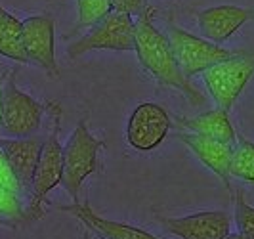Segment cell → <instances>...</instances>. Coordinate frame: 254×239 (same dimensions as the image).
<instances>
[{
	"label": "cell",
	"mask_w": 254,
	"mask_h": 239,
	"mask_svg": "<svg viewBox=\"0 0 254 239\" xmlns=\"http://www.w3.org/2000/svg\"><path fill=\"white\" fill-rule=\"evenodd\" d=\"M249 56L231 58L222 63H216L214 67L206 69L203 73V80L210 96L214 98L220 109L229 111L233 103L241 96L247 82L254 75V60Z\"/></svg>",
	"instance_id": "obj_7"
},
{
	"label": "cell",
	"mask_w": 254,
	"mask_h": 239,
	"mask_svg": "<svg viewBox=\"0 0 254 239\" xmlns=\"http://www.w3.org/2000/svg\"><path fill=\"white\" fill-rule=\"evenodd\" d=\"M60 211L75 214L84 226L94 230L103 239H159L157 236L149 234L147 230H141V228L127 224V222H115V220L103 218L90 209L88 203L64 205V207H60Z\"/></svg>",
	"instance_id": "obj_14"
},
{
	"label": "cell",
	"mask_w": 254,
	"mask_h": 239,
	"mask_svg": "<svg viewBox=\"0 0 254 239\" xmlns=\"http://www.w3.org/2000/svg\"><path fill=\"white\" fill-rule=\"evenodd\" d=\"M249 15H251V19H254V6L253 8H249Z\"/></svg>",
	"instance_id": "obj_26"
},
{
	"label": "cell",
	"mask_w": 254,
	"mask_h": 239,
	"mask_svg": "<svg viewBox=\"0 0 254 239\" xmlns=\"http://www.w3.org/2000/svg\"><path fill=\"white\" fill-rule=\"evenodd\" d=\"M155 8H143L136 19V35H134V52L140 60L143 71L163 86L180 90L193 105H203L204 96L193 86L188 77L180 71L176 58L172 54L170 42L153 23Z\"/></svg>",
	"instance_id": "obj_1"
},
{
	"label": "cell",
	"mask_w": 254,
	"mask_h": 239,
	"mask_svg": "<svg viewBox=\"0 0 254 239\" xmlns=\"http://www.w3.org/2000/svg\"><path fill=\"white\" fill-rule=\"evenodd\" d=\"M172 236L180 239H226L231 228V216L224 211H204L182 218H159Z\"/></svg>",
	"instance_id": "obj_10"
},
{
	"label": "cell",
	"mask_w": 254,
	"mask_h": 239,
	"mask_svg": "<svg viewBox=\"0 0 254 239\" xmlns=\"http://www.w3.org/2000/svg\"><path fill=\"white\" fill-rule=\"evenodd\" d=\"M199 29L203 37L214 44H222L224 40L231 38L249 19V8L239 6H214L199 12Z\"/></svg>",
	"instance_id": "obj_13"
},
{
	"label": "cell",
	"mask_w": 254,
	"mask_h": 239,
	"mask_svg": "<svg viewBox=\"0 0 254 239\" xmlns=\"http://www.w3.org/2000/svg\"><path fill=\"white\" fill-rule=\"evenodd\" d=\"M0 56L17 63H29L23 44V21L0 6Z\"/></svg>",
	"instance_id": "obj_16"
},
{
	"label": "cell",
	"mask_w": 254,
	"mask_h": 239,
	"mask_svg": "<svg viewBox=\"0 0 254 239\" xmlns=\"http://www.w3.org/2000/svg\"><path fill=\"white\" fill-rule=\"evenodd\" d=\"M0 216L10 222H25L27 211L23 209V203L19 199V193L10 191L6 188H0Z\"/></svg>",
	"instance_id": "obj_19"
},
{
	"label": "cell",
	"mask_w": 254,
	"mask_h": 239,
	"mask_svg": "<svg viewBox=\"0 0 254 239\" xmlns=\"http://www.w3.org/2000/svg\"><path fill=\"white\" fill-rule=\"evenodd\" d=\"M235 222L241 234L254 239V207L245 201L241 189L235 191Z\"/></svg>",
	"instance_id": "obj_20"
},
{
	"label": "cell",
	"mask_w": 254,
	"mask_h": 239,
	"mask_svg": "<svg viewBox=\"0 0 254 239\" xmlns=\"http://www.w3.org/2000/svg\"><path fill=\"white\" fill-rule=\"evenodd\" d=\"M0 188H6L10 191H15V193H23V188H21L19 180L13 174L12 166H10L2 150H0Z\"/></svg>",
	"instance_id": "obj_21"
},
{
	"label": "cell",
	"mask_w": 254,
	"mask_h": 239,
	"mask_svg": "<svg viewBox=\"0 0 254 239\" xmlns=\"http://www.w3.org/2000/svg\"><path fill=\"white\" fill-rule=\"evenodd\" d=\"M166 38L170 42V48H172V54L176 58L180 71L188 79L199 75V73H204L206 69L214 67L216 63L251 54V52L245 50L224 48V46L214 44V42H210L206 38L195 37V35H191V33H188V31H184V29H180L176 25H168Z\"/></svg>",
	"instance_id": "obj_3"
},
{
	"label": "cell",
	"mask_w": 254,
	"mask_h": 239,
	"mask_svg": "<svg viewBox=\"0 0 254 239\" xmlns=\"http://www.w3.org/2000/svg\"><path fill=\"white\" fill-rule=\"evenodd\" d=\"M178 123L184 128H188L191 134H199V136H206V138L220 140L228 146H235L237 144V132L229 121L228 111L224 109H210L206 113H201L193 119H184L180 117Z\"/></svg>",
	"instance_id": "obj_15"
},
{
	"label": "cell",
	"mask_w": 254,
	"mask_h": 239,
	"mask_svg": "<svg viewBox=\"0 0 254 239\" xmlns=\"http://www.w3.org/2000/svg\"><path fill=\"white\" fill-rule=\"evenodd\" d=\"M0 226H12V224H10V220H6V218L0 216Z\"/></svg>",
	"instance_id": "obj_25"
},
{
	"label": "cell",
	"mask_w": 254,
	"mask_h": 239,
	"mask_svg": "<svg viewBox=\"0 0 254 239\" xmlns=\"http://www.w3.org/2000/svg\"><path fill=\"white\" fill-rule=\"evenodd\" d=\"M2 100H4V75H0V121H2Z\"/></svg>",
	"instance_id": "obj_23"
},
{
	"label": "cell",
	"mask_w": 254,
	"mask_h": 239,
	"mask_svg": "<svg viewBox=\"0 0 254 239\" xmlns=\"http://www.w3.org/2000/svg\"><path fill=\"white\" fill-rule=\"evenodd\" d=\"M46 113V103H40L15 84V73L8 75L4 82L2 100V121L0 132L4 138H29L37 136L42 117Z\"/></svg>",
	"instance_id": "obj_5"
},
{
	"label": "cell",
	"mask_w": 254,
	"mask_h": 239,
	"mask_svg": "<svg viewBox=\"0 0 254 239\" xmlns=\"http://www.w3.org/2000/svg\"><path fill=\"white\" fill-rule=\"evenodd\" d=\"M23 44L29 63H35L50 77H60L56 60V33L50 15H31L23 21Z\"/></svg>",
	"instance_id": "obj_9"
},
{
	"label": "cell",
	"mask_w": 254,
	"mask_h": 239,
	"mask_svg": "<svg viewBox=\"0 0 254 239\" xmlns=\"http://www.w3.org/2000/svg\"><path fill=\"white\" fill-rule=\"evenodd\" d=\"M46 111L50 113V128L44 134V144L29 193V207H27L29 220H38L44 216V203L48 193L64 180V146L60 142L62 107L58 101L50 100L46 103Z\"/></svg>",
	"instance_id": "obj_2"
},
{
	"label": "cell",
	"mask_w": 254,
	"mask_h": 239,
	"mask_svg": "<svg viewBox=\"0 0 254 239\" xmlns=\"http://www.w3.org/2000/svg\"><path fill=\"white\" fill-rule=\"evenodd\" d=\"M226 239H249L245 234H241V232H237V234H228V238Z\"/></svg>",
	"instance_id": "obj_24"
},
{
	"label": "cell",
	"mask_w": 254,
	"mask_h": 239,
	"mask_svg": "<svg viewBox=\"0 0 254 239\" xmlns=\"http://www.w3.org/2000/svg\"><path fill=\"white\" fill-rule=\"evenodd\" d=\"M84 239H92V238H90V236H84Z\"/></svg>",
	"instance_id": "obj_27"
},
{
	"label": "cell",
	"mask_w": 254,
	"mask_h": 239,
	"mask_svg": "<svg viewBox=\"0 0 254 239\" xmlns=\"http://www.w3.org/2000/svg\"><path fill=\"white\" fill-rule=\"evenodd\" d=\"M134 35H136V21L132 19V15L113 12L98 25L92 27L88 35L73 40L67 46V54L71 58H78L90 50L132 52Z\"/></svg>",
	"instance_id": "obj_6"
},
{
	"label": "cell",
	"mask_w": 254,
	"mask_h": 239,
	"mask_svg": "<svg viewBox=\"0 0 254 239\" xmlns=\"http://www.w3.org/2000/svg\"><path fill=\"white\" fill-rule=\"evenodd\" d=\"M229 174L231 178H239V180L254 184V142L247 140L241 134H237V144H235L233 157H231Z\"/></svg>",
	"instance_id": "obj_17"
},
{
	"label": "cell",
	"mask_w": 254,
	"mask_h": 239,
	"mask_svg": "<svg viewBox=\"0 0 254 239\" xmlns=\"http://www.w3.org/2000/svg\"><path fill=\"white\" fill-rule=\"evenodd\" d=\"M113 12L128 13V15H138L143 10V0H111Z\"/></svg>",
	"instance_id": "obj_22"
},
{
	"label": "cell",
	"mask_w": 254,
	"mask_h": 239,
	"mask_svg": "<svg viewBox=\"0 0 254 239\" xmlns=\"http://www.w3.org/2000/svg\"><path fill=\"white\" fill-rule=\"evenodd\" d=\"M44 136H29V138H4L0 136V150L4 151L13 174L19 180L25 193H31L33 176L37 170L38 157L42 151Z\"/></svg>",
	"instance_id": "obj_11"
},
{
	"label": "cell",
	"mask_w": 254,
	"mask_h": 239,
	"mask_svg": "<svg viewBox=\"0 0 254 239\" xmlns=\"http://www.w3.org/2000/svg\"><path fill=\"white\" fill-rule=\"evenodd\" d=\"M76 6H78V23L75 31L98 25L109 13H113L111 0H76Z\"/></svg>",
	"instance_id": "obj_18"
},
{
	"label": "cell",
	"mask_w": 254,
	"mask_h": 239,
	"mask_svg": "<svg viewBox=\"0 0 254 239\" xmlns=\"http://www.w3.org/2000/svg\"><path fill=\"white\" fill-rule=\"evenodd\" d=\"M103 146L105 144L102 140L92 136L86 119H80L64 148L62 184L67 189V193L73 197V203H78V193L86 178L98 170V153Z\"/></svg>",
	"instance_id": "obj_4"
},
{
	"label": "cell",
	"mask_w": 254,
	"mask_h": 239,
	"mask_svg": "<svg viewBox=\"0 0 254 239\" xmlns=\"http://www.w3.org/2000/svg\"><path fill=\"white\" fill-rule=\"evenodd\" d=\"M170 126H172V121L163 105L153 101H143L132 111L128 119V146L141 153L155 150L165 142L170 132Z\"/></svg>",
	"instance_id": "obj_8"
},
{
	"label": "cell",
	"mask_w": 254,
	"mask_h": 239,
	"mask_svg": "<svg viewBox=\"0 0 254 239\" xmlns=\"http://www.w3.org/2000/svg\"><path fill=\"white\" fill-rule=\"evenodd\" d=\"M176 138H180L188 148H190L199 161L208 166L214 174H216L226 189L231 191V174H229V166H231V157H233V150L235 146H228L220 140L206 138V136H199V134H191V132H182Z\"/></svg>",
	"instance_id": "obj_12"
}]
</instances>
